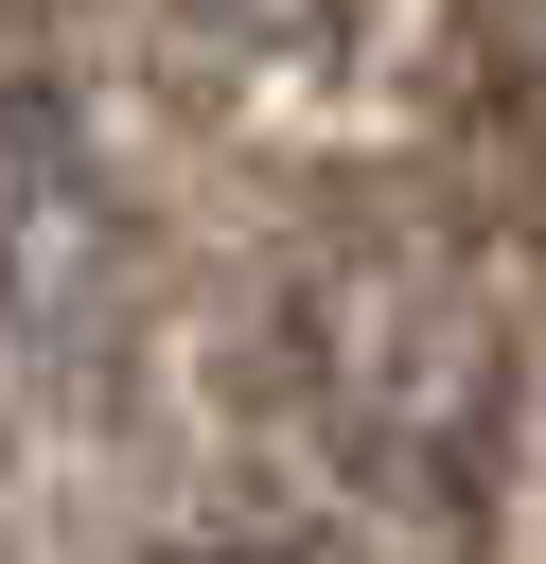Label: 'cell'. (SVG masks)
<instances>
[{"mask_svg":"<svg viewBox=\"0 0 546 564\" xmlns=\"http://www.w3.org/2000/svg\"><path fill=\"white\" fill-rule=\"evenodd\" d=\"M194 564H282V546H194Z\"/></svg>","mask_w":546,"mask_h":564,"instance_id":"cell-1","label":"cell"}]
</instances>
